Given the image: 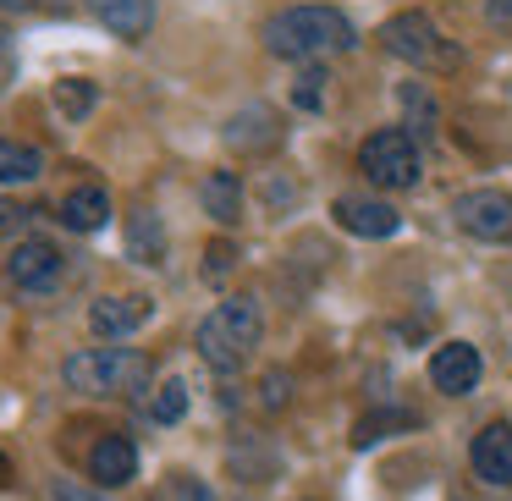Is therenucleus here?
I'll list each match as a JSON object with an SVG mask.
<instances>
[{
    "instance_id": "9",
    "label": "nucleus",
    "mask_w": 512,
    "mask_h": 501,
    "mask_svg": "<svg viewBox=\"0 0 512 501\" xmlns=\"http://www.w3.org/2000/svg\"><path fill=\"white\" fill-rule=\"evenodd\" d=\"M226 144L237 155H265V149L281 144V116L270 105H243V111L226 116Z\"/></svg>"
},
{
    "instance_id": "4",
    "label": "nucleus",
    "mask_w": 512,
    "mask_h": 501,
    "mask_svg": "<svg viewBox=\"0 0 512 501\" xmlns=\"http://www.w3.org/2000/svg\"><path fill=\"white\" fill-rule=\"evenodd\" d=\"M380 45H386L397 61H408V67L435 72V78H446V72L463 67V45L424 12H397L386 28H380Z\"/></svg>"
},
{
    "instance_id": "6",
    "label": "nucleus",
    "mask_w": 512,
    "mask_h": 501,
    "mask_svg": "<svg viewBox=\"0 0 512 501\" xmlns=\"http://www.w3.org/2000/svg\"><path fill=\"white\" fill-rule=\"evenodd\" d=\"M457 226L479 243H512V193L474 188L457 199Z\"/></svg>"
},
{
    "instance_id": "28",
    "label": "nucleus",
    "mask_w": 512,
    "mask_h": 501,
    "mask_svg": "<svg viewBox=\"0 0 512 501\" xmlns=\"http://www.w3.org/2000/svg\"><path fill=\"white\" fill-rule=\"evenodd\" d=\"M45 0H0V12H39Z\"/></svg>"
},
{
    "instance_id": "16",
    "label": "nucleus",
    "mask_w": 512,
    "mask_h": 501,
    "mask_svg": "<svg viewBox=\"0 0 512 501\" xmlns=\"http://www.w3.org/2000/svg\"><path fill=\"white\" fill-rule=\"evenodd\" d=\"M127 259L133 265H166V226H160L155 210L127 215Z\"/></svg>"
},
{
    "instance_id": "5",
    "label": "nucleus",
    "mask_w": 512,
    "mask_h": 501,
    "mask_svg": "<svg viewBox=\"0 0 512 501\" xmlns=\"http://www.w3.org/2000/svg\"><path fill=\"white\" fill-rule=\"evenodd\" d=\"M358 171H364L375 188H413L419 182V149H413V138L402 133V127H380V133H369L364 144H358Z\"/></svg>"
},
{
    "instance_id": "25",
    "label": "nucleus",
    "mask_w": 512,
    "mask_h": 501,
    "mask_svg": "<svg viewBox=\"0 0 512 501\" xmlns=\"http://www.w3.org/2000/svg\"><path fill=\"white\" fill-rule=\"evenodd\" d=\"M50 496H56V501H111V496H100V490L78 485V479H56V485H50Z\"/></svg>"
},
{
    "instance_id": "18",
    "label": "nucleus",
    "mask_w": 512,
    "mask_h": 501,
    "mask_svg": "<svg viewBox=\"0 0 512 501\" xmlns=\"http://www.w3.org/2000/svg\"><path fill=\"white\" fill-rule=\"evenodd\" d=\"M45 177V155L23 138H0V188H28Z\"/></svg>"
},
{
    "instance_id": "1",
    "label": "nucleus",
    "mask_w": 512,
    "mask_h": 501,
    "mask_svg": "<svg viewBox=\"0 0 512 501\" xmlns=\"http://www.w3.org/2000/svg\"><path fill=\"white\" fill-rule=\"evenodd\" d=\"M358 45V28L336 6H287L265 23V50L281 61H325L347 56Z\"/></svg>"
},
{
    "instance_id": "24",
    "label": "nucleus",
    "mask_w": 512,
    "mask_h": 501,
    "mask_svg": "<svg viewBox=\"0 0 512 501\" xmlns=\"http://www.w3.org/2000/svg\"><path fill=\"white\" fill-rule=\"evenodd\" d=\"M232 243H215L210 248V265H204V281H226V276H232Z\"/></svg>"
},
{
    "instance_id": "15",
    "label": "nucleus",
    "mask_w": 512,
    "mask_h": 501,
    "mask_svg": "<svg viewBox=\"0 0 512 501\" xmlns=\"http://www.w3.org/2000/svg\"><path fill=\"white\" fill-rule=\"evenodd\" d=\"M199 199H204V215L221 226H237L243 221V182H237V171H210V177L199 182Z\"/></svg>"
},
{
    "instance_id": "13",
    "label": "nucleus",
    "mask_w": 512,
    "mask_h": 501,
    "mask_svg": "<svg viewBox=\"0 0 512 501\" xmlns=\"http://www.w3.org/2000/svg\"><path fill=\"white\" fill-rule=\"evenodd\" d=\"M89 12L127 45L149 39V28H155V0H89Z\"/></svg>"
},
{
    "instance_id": "10",
    "label": "nucleus",
    "mask_w": 512,
    "mask_h": 501,
    "mask_svg": "<svg viewBox=\"0 0 512 501\" xmlns=\"http://www.w3.org/2000/svg\"><path fill=\"white\" fill-rule=\"evenodd\" d=\"M155 314V303L144 298V292H122V298H100L89 309V331L105 336V342H122V336H133L138 325Z\"/></svg>"
},
{
    "instance_id": "22",
    "label": "nucleus",
    "mask_w": 512,
    "mask_h": 501,
    "mask_svg": "<svg viewBox=\"0 0 512 501\" xmlns=\"http://www.w3.org/2000/svg\"><path fill=\"white\" fill-rule=\"evenodd\" d=\"M292 100H298L303 111H320V105H325V72H320V67L303 72V78H298V94H292Z\"/></svg>"
},
{
    "instance_id": "8",
    "label": "nucleus",
    "mask_w": 512,
    "mask_h": 501,
    "mask_svg": "<svg viewBox=\"0 0 512 501\" xmlns=\"http://www.w3.org/2000/svg\"><path fill=\"white\" fill-rule=\"evenodd\" d=\"M479 375H485V364H479V347H468V342L435 347V358H430L435 391H446V397H468V391L479 386Z\"/></svg>"
},
{
    "instance_id": "20",
    "label": "nucleus",
    "mask_w": 512,
    "mask_h": 501,
    "mask_svg": "<svg viewBox=\"0 0 512 501\" xmlns=\"http://www.w3.org/2000/svg\"><path fill=\"white\" fill-rule=\"evenodd\" d=\"M182 413H188V386H182V380H166V386L155 391V402H149V419H155V424H177Z\"/></svg>"
},
{
    "instance_id": "27",
    "label": "nucleus",
    "mask_w": 512,
    "mask_h": 501,
    "mask_svg": "<svg viewBox=\"0 0 512 501\" xmlns=\"http://www.w3.org/2000/svg\"><path fill=\"white\" fill-rule=\"evenodd\" d=\"M259 402H265L270 413H276L281 402H287V375H281V369H270V375H265V397H259Z\"/></svg>"
},
{
    "instance_id": "2",
    "label": "nucleus",
    "mask_w": 512,
    "mask_h": 501,
    "mask_svg": "<svg viewBox=\"0 0 512 501\" xmlns=\"http://www.w3.org/2000/svg\"><path fill=\"white\" fill-rule=\"evenodd\" d=\"M259 331H265V320H259V303L254 298H226L215 303L210 314H204L199 325V358L215 369V375H237V369L248 364V353L259 347Z\"/></svg>"
},
{
    "instance_id": "21",
    "label": "nucleus",
    "mask_w": 512,
    "mask_h": 501,
    "mask_svg": "<svg viewBox=\"0 0 512 501\" xmlns=\"http://www.w3.org/2000/svg\"><path fill=\"white\" fill-rule=\"evenodd\" d=\"M166 501H215V496H210V485H204V479L171 474V479H166Z\"/></svg>"
},
{
    "instance_id": "14",
    "label": "nucleus",
    "mask_w": 512,
    "mask_h": 501,
    "mask_svg": "<svg viewBox=\"0 0 512 501\" xmlns=\"http://www.w3.org/2000/svg\"><path fill=\"white\" fill-rule=\"evenodd\" d=\"M89 474L100 479V485H127V479L138 474V446L127 441V435H100L89 452Z\"/></svg>"
},
{
    "instance_id": "12",
    "label": "nucleus",
    "mask_w": 512,
    "mask_h": 501,
    "mask_svg": "<svg viewBox=\"0 0 512 501\" xmlns=\"http://www.w3.org/2000/svg\"><path fill=\"white\" fill-rule=\"evenodd\" d=\"M331 215H336V226L353 232V237H391L402 226V215L380 199H336Z\"/></svg>"
},
{
    "instance_id": "17",
    "label": "nucleus",
    "mask_w": 512,
    "mask_h": 501,
    "mask_svg": "<svg viewBox=\"0 0 512 501\" xmlns=\"http://www.w3.org/2000/svg\"><path fill=\"white\" fill-rule=\"evenodd\" d=\"M105 215H111V193L94 188V182H83L61 199V226H72V232H100Z\"/></svg>"
},
{
    "instance_id": "3",
    "label": "nucleus",
    "mask_w": 512,
    "mask_h": 501,
    "mask_svg": "<svg viewBox=\"0 0 512 501\" xmlns=\"http://www.w3.org/2000/svg\"><path fill=\"white\" fill-rule=\"evenodd\" d=\"M61 380L89 397H133L149 386V358L138 347H78L61 358Z\"/></svg>"
},
{
    "instance_id": "29",
    "label": "nucleus",
    "mask_w": 512,
    "mask_h": 501,
    "mask_svg": "<svg viewBox=\"0 0 512 501\" xmlns=\"http://www.w3.org/2000/svg\"><path fill=\"white\" fill-rule=\"evenodd\" d=\"M490 17H496V23H512V0H490Z\"/></svg>"
},
{
    "instance_id": "19",
    "label": "nucleus",
    "mask_w": 512,
    "mask_h": 501,
    "mask_svg": "<svg viewBox=\"0 0 512 501\" xmlns=\"http://www.w3.org/2000/svg\"><path fill=\"white\" fill-rule=\"evenodd\" d=\"M50 100H56V111L67 116V122H83V116L94 111V100H100V89H94L89 78H61L56 89H50Z\"/></svg>"
},
{
    "instance_id": "7",
    "label": "nucleus",
    "mask_w": 512,
    "mask_h": 501,
    "mask_svg": "<svg viewBox=\"0 0 512 501\" xmlns=\"http://www.w3.org/2000/svg\"><path fill=\"white\" fill-rule=\"evenodd\" d=\"M61 270H67V259H61V248L45 243V237H23V243L12 248V259H6V281H12L17 292H50L61 281Z\"/></svg>"
},
{
    "instance_id": "30",
    "label": "nucleus",
    "mask_w": 512,
    "mask_h": 501,
    "mask_svg": "<svg viewBox=\"0 0 512 501\" xmlns=\"http://www.w3.org/2000/svg\"><path fill=\"white\" fill-rule=\"evenodd\" d=\"M0 485H17V468H12V457L0 452Z\"/></svg>"
},
{
    "instance_id": "26",
    "label": "nucleus",
    "mask_w": 512,
    "mask_h": 501,
    "mask_svg": "<svg viewBox=\"0 0 512 501\" xmlns=\"http://www.w3.org/2000/svg\"><path fill=\"white\" fill-rule=\"evenodd\" d=\"M23 226H28V210H23V204L0 199V237H17Z\"/></svg>"
},
{
    "instance_id": "11",
    "label": "nucleus",
    "mask_w": 512,
    "mask_h": 501,
    "mask_svg": "<svg viewBox=\"0 0 512 501\" xmlns=\"http://www.w3.org/2000/svg\"><path fill=\"white\" fill-rule=\"evenodd\" d=\"M468 463H474V474L485 485H512V424L507 419L485 424L474 435V446H468Z\"/></svg>"
},
{
    "instance_id": "23",
    "label": "nucleus",
    "mask_w": 512,
    "mask_h": 501,
    "mask_svg": "<svg viewBox=\"0 0 512 501\" xmlns=\"http://www.w3.org/2000/svg\"><path fill=\"white\" fill-rule=\"evenodd\" d=\"M402 105H408L413 116H424V127H435V100L419 89V83H408V89H402Z\"/></svg>"
}]
</instances>
